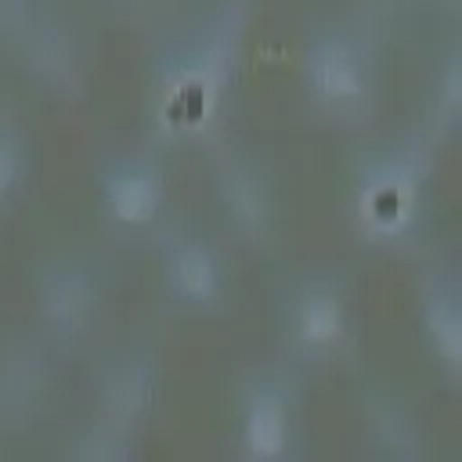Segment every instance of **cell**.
Listing matches in <instances>:
<instances>
[{
	"instance_id": "1",
	"label": "cell",
	"mask_w": 462,
	"mask_h": 462,
	"mask_svg": "<svg viewBox=\"0 0 462 462\" xmlns=\"http://www.w3.org/2000/svg\"><path fill=\"white\" fill-rule=\"evenodd\" d=\"M433 159L426 141L404 137L372 148L354 170V220L375 245L408 242L426 213Z\"/></svg>"
},
{
	"instance_id": "2",
	"label": "cell",
	"mask_w": 462,
	"mask_h": 462,
	"mask_svg": "<svg viewBox=\"0 0 462 462\" xmlns=\"http://www.w3.org/2000/svg\"><path fill=\"white\" fill-rule=\"evenodd\" d=\"M235 43H238V22L217 18L184 43L173 47L166 69H162V126L166 130H199L217 101L224 97V87L235 69Z\"/></svg>"
},
{
	"instance_id": "3",
	"label": "cell",
	"mask_w": 462,
	"mask_h": 462,
	"mask_svg": "<svg viewBox=\"0 0 462 462\" xmlns=\"http://www.w3.org/2000/svg\"><path fill=\"white\" fill-rule=\"evenodd\" d=\"M303 83L325 116H365L375 90V54L368 36L350 22L314 25L303 47Z\"/></svg>"
},
{
	"instance_id": "4",
	"label": "cell",
	"mask_w": 462,
	"mask_h": 462,
	"mask_svg": "<svg viewBox=\"0 0 462 462\" xmlns=\"http://www.w3.org/2000/svg\"><path fill=\"white\" fill-rule=\"evenodd\" d=\"M300 440V386L285 368H256L238 390V455L282 462Z\"/></svg>"
},
{
	"instance_id": "5",
	"label": "cell",
	"mask_w": 462,
	"mask_h": 462,
	"mask_svg": "<svg viewBox=\"0 0 462 462\" xmlns=\"http://www.w3.org/2000/svg\"><path fill=\"white\" fill-rule=\"evenodd\" d=\"M285 343L296 357L325 361L350 343V285L339 274H303L285 292Z\"/></svg>"
},
{
	"instance_id": "6",
	"label": "cell",
	"mask_w": 462,
	"mask_h": 462,
	"mask_svg": "<svg viewBox=\"0 0 462 462\" xmlns=\"http://www.w3.org/2000/svg\"><path fill=\"white\" fill-rule=\"evenodd\" d=\"M105 300V271L94 256L58 253L47 256L36 271V314L51 339L72 343L79 339Z\"/></svg>"
},
{
	"instance_id": "7",
	"label": "cell",
	"mask_w": 462,
	"mask_h": 462,
	"mask_svg": "<svg viewBox=\"0 0 462 462\" xmlns=\"http://www.w3.org/2000/svg\"><path fill=\"white\" fill-rule=\"evenodd\" d=\"M162 368L152 343H130L116 350L97 372V426L137 437L141 422L155 411Z\"/></svg>"
},
{
	"instance_id": "8",
	"label": "cell",
	"mask_w": 462,
	"mask_h": 462,
	"mask_svg": "<svg viewBox=\"0 0 462 462\" xmlns=\"http://www.w3.org/2000/svg\"><path fill=\"white\" fill-rule=\"evenodd\" d=\"M162 289L177 307L213 310L227 296V263L224 253L191 227H166L159 242Z\"/></svg>"
},
{
	"instance_id": "9",
	"label": "cell",
	"mask_w": 462,
	"mask_h": 462,
	"mask_svg": "<svg viewBox=\"0 0 462 462\" xmlns=\"http://www.w3.org/2000/svg\"><path fill=\"white\" fill-rule=\"evenodd\" d=\"M97 195L108 224L123 231L152 227L166 202V173L152 152H123L101 162Z\"/></svg>"
},
{
	"instance_id": "10",
	"label": "cell",
	"mask_w": 462,
	"mask_h": 462,
	"mask_svg": "<svg viewBox=\"0 0 462 462\" xmlns=\"http://www.w3.org/2000/svg\"><path fill=\"white\" fill-rule=\"evenodd\" d=\"M217 202L224 220L245 242H267L274 227V184L267 166L249 152H224L213 166Z\"/></svg>"
},
{
	"instance_id": "11",
	"label": "cell",
	"mask_w": 462,
	"mask_h": 462,
	"mask_svg": "<svg viewBox=\"0 0 462 462\" xmlns=\"http://www.w3.org/2000/svg\"><path fill=\"white\" fill-rule=\"evenodd\" d=\"M419 328L448 383L462 375V278L451 263L433 267L419 285Z\"/></svg>"
},
{
	"instance_id": "12",
	"label": "cell",
	"mask_w": 462,
	"mask_h": 462,
	"mask_svg": "<svg viewBox=\"0 0 462 462\" xmlns=\"http://www.w3.org/2000/svg\"><path fill=\"white\" fill-rule=\"evenodd\" d=\"M365 437L375 455L393 458V462H415L426 455L422 426L404 397L375 393L365 408Z\"/></svg>"
},
{
	"instance_id": "13",
	"label": "cell",
	"mask_w": 462,
	"mask_h": 462,
	"mask_svg": "<svg viewBox=\"0 0 462 462\" xmlns=\"http://www.w3.org/2000/svg\"><path fill=\"white\" fill-rule=\"evenodd\" d=\"M43 390V361L29 350L22 354H7L0 361V422L22 419Z\"/></svg>"
},
{
	"instance_id": "14",
	"label": "cell",
	"mask_w": 462,
	"mask_h": 462,
	"mask_svg": "<svg viewBox=\"0 0 462 462\" xmlns=\"http://www.w3.org/2000/svg\"><path fill=\"white\" fill-rule=\"evenodd\" d=\"M25 65H32V72L54 87H65L72 83L76 76V58L69 51V40L61 29L47 25V29H36L32 40L25 36Z\"/></svg>"
},
{
	"instance_id": "15",
	"label": "cell",
	"mask_w": 462,
	"mask_h": 462,
	"mask_svg": "<svg viewBox=\"0 0 462 462\" xmlns=\"http://www.w3.org/2000/svg\"><path fill=\"white\" fill-rule=\"evenodd\" d=\"M462 108V51L458 43H451L440 54V69H437V90H433V126L448 130L455 126Z\"/></svg>"
},
{
	"instance_id": "16",
	"label": "cell",
	"mask_w": 462,
	"mask_h": 462,
	"mask_svg": "<svg viewBox=\"0 0 462 462\" xmlns=\"http://www.w3.org/2000/svg\"><path fill=\"white\" fill-rule=\"evenodd\" d=\"M29 173V148L18 130L0 123V202H7Z\"/></svg>"
}]
</instances>
